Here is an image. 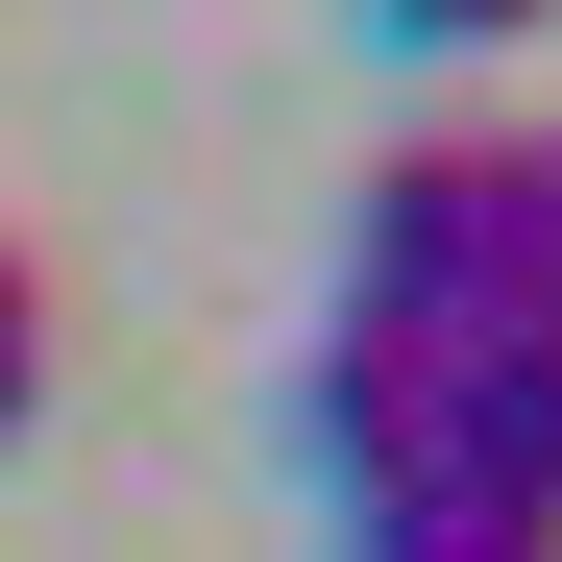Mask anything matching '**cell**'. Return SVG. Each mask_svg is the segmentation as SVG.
I'll return each mask as SVG.
<instances>
[{"instance_id":"1","label":"cell","mask_w":562,"mask_h":562,"mask_svg":"<svg viewBox=\"0 0 562 562\" xmlns=\"http://www.w3.org/2000/svg\"><path fill=\"white\" fill-rule=\"evenodd\" d=\"M514 318V221H490V147H392L342 196V342H464Z\"/></svg>"},{"instance_id":"2","label":"cell","mask_w":562,"mask_h":562,"mask_svg":"<svg viewBox=\"0 0 562 562\" xmlns=\"http://www.w3.org/2000/svg\"><path fill=\"white\" fill-rule=\"evenodd\" d=\"M416 464H440V490L562 514V318H464V342H416Z\"/></svg>"},{"instance_id":"3","label":"cell","mask_w":562,"mask_h":562,"mask_svg":"<svg viewBox=\"0 0 562 562\" xmlns=\"http://www.w3.org/2000/svg\"><path fill=\"white\" fill-rule=\"evenodd\" d=\"M269 440H294V490L318 514H367V490H416V342H294V392H269Z\"/></svg>"},{"instance_id":"4","label":"cell","mask_w":562,"mask_h":562,"mask_svg":"<svg viewBox=\"0 0 562 562\" xmlns=\"http://www.w3.org/2000/svg\"><path fill=\"white\" fill-rule=\"evenodd\" d=\"M342 562H562V514H514V490H440V464H416V490H367V514H342Z\"/></svg>"},{"instance_id":"5","label":"cell","mask_w":562,"mask_h":562,"mask_svg":"<svg viewBox=\"0 0 562 562\" xmlns=\"http://www.w3.org/2000/svg\"><path fill=\"white\" fill-rule=\"evenodd\" d=\"M490 221H514V318H562V123L490 147Z\"/></svg>"},{"instance_id":"6","label":"cell","mask_w":562,"mask_h":562,"mask_svg":"<svg viewBox=\"0 0 562 562\" xmlns=\"http://www.w3.org/2000/svg\"><path fill=\"white\" fill-rule=\"evenodd\" d=\"M514 25H562V0H367V49H416V74L440 49H514Z\"/></svg>"},{"instance_id":"7","label":"cell","mask_w":562,"mask_h":562,"mask_svg":"<svg viewBox=\"0 0 562 562\" xmlns=\"http://www.w3.org/2000/svg\"><path fill=\"white\" fill-rule=\"evenodd\" d=\"M25 416H49V269L0 245V440H25Z\"/></svg>"}]
</instances>
